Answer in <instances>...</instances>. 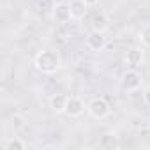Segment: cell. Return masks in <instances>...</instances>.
I'll return each mask as SVG.
<instances>
[{"instance_id": "cell-5", "label": "cell", "mask_w": 150, "mask_h": 150, "mask_svg": "<svg viewBox=\"0 0 150 150\" xmlns=\"http://www.w3.org/2000/svg\"><path fill=\"white\" fill-rule=\"evenodd\" d=\"M51 18H53V21H57V23H60V25L67 23V21L72 18V16H71V6L65 4V2L55 4L53 9H51Z\"/></svg>"}, {"instance_id": "cell-13", "label": "cell", "mask_w": 150, "mask_h": 150, "mask_svg": "<svg viewBox=\"0 0 150 150\" xmlns=\"http://www.w3.org/2000/svg\"><path fill=\"white\" fill-rule=\"evenodd\" d=\"M9 125H11V129H14V131H20V129H23V127H25V117H23V115H18V113H14V115L11 117V122H9Z\"/></svg>"}, {"instance_id": "cell-15", "label": "cell", "mask_w": 150, "mask_h": 150, "mask_svg": "<svg viewBox=\"0 0 150 150\" xmlns=\"http://www.w3.org/2000/svg\"><path fill=\"white\" fill-rule=\"evenodd\" d=\"M143 103H145L146 106H150V87H146V88L143 90Z\"/></svg>"}, {"instance_id": "cell-1", "label": "cell", "mask_w": 150, "mask_h": 150, "mask_svg": "<svg viewBox=\"0 0 150 150\" xmlns=\"http://www.w3.org/2000/svg\"><path fill=\"white\" fill-rule=\"evenodd\" d=\"M34 65L42 74H53L62 67V57L57 50H44L35 55Z\"/></svg>"}, {"instance_id": "cell-9", "label": "cell", "mask_w": 150, "mask_h": 150, "mask_svg": "<svg viewBox=\"0 0 150 150\" xmlns=\"http://www.w3.org/2000/svg\"><path fill=\"white\" fill-rule=\"evenodd\" d=\"M71 6V16L72 20H83L88 13V6L83 2V0H72L69 4Z\"/></svg>"}, {"instance_id": "cell-12", "label": "cell", "mask_w": 150, "mask_h": 150, "mask_svg": "<svg viewBox=\"0 0 150 150\" xmlns=\"http://www.w3.org/2000/svg\"><path fill=\"white\" fill-rule=\"evenodd\" d=\"M4 148L6 150H25L27 148V143L20 138H9L6 143H4Z\"/></svg>"}, {"instance_id": "cell-7", "label": "cell", "mask_w": 150, "mask_h": 150, "mask_svg": "<svg viewBox=\"0 0 150 150\" xmlns=\"http://www.w3.org/2000/svg\"><path fill=\"white\" fill-rule=\"evenodd\" d=\"M90 27H92V30L106 32V30L110 28V18H108V14H106V13H103V11L94 13V14H92V18H90Z\"/></svg>"}, {"instance_id": "cell-14", "label": "cell", "mask_w": 150, "mask_h": 150, "mask_svg": "<svg viewBox=\"0 0 150 150\" xmlns=\"http://www.w3.org/2000/svg\"><path fill=\"white\" fill-rule=\"evenodd\" d=\"M139 41H141L145 46L150 48V25H146V27L139 32Z\"/></svg>"}, {"instance_id": "cell-4", "label": "cell", "mask_w": 150, "mask_h": 150, "mask_svg": "<svg viewBox=\"0 0 150 150\" xmlns=\"http://www.w3.org/2000/svg\"><path fill=\"white\" fill-rule=\"evenodd\" d=\"M85 110H87V106H85V103H83L81 97H78V96L67 97V106H65V115L67 117L78 118V117H81L85 113Z\"/></svg>"}, {"instance_id": "cell-10", "label": "cell", "mask_w": 150, "mask_h": 150, "mask_svg": "<svg viewBox=\"0 0 150 150\" xmlns=\"http://www.w3.org/2000/svg\"><path fill=\"white\" fill-rule=\"evenodd\" d=\"M65 106H67V97L64 94H55L50 97V108L55 113H65Z\"/></svg>"}, {"instance_id": "cell-2", "label": "cell", "mask_w": 150, "mask_h": 150, "mask_svg": "<svg viewBox=\"0 0 150 150\" xmlns=\"http://www.w3.org/2000/svg\"><path fill=\"white\" fill-rule=\"evenodd\" d=\"M87 111L92 118L103 120L110 115V104L104 97H94L88 104H87Z\"/></svg>"}, {"instance_id": "cell-8", "label": "cell", "mask_w": 150, "mask_h": 150, "mask_svg": "<svg viewBox=\"0 0 150 150\" xmlns=\"http://www.w3.org/2000/svg\"><path fill=\"white\" fill-rule=\"evenodd\" d=\"M125 64L131 69H138L143 64V51L139 48H129L125 53Z\"/></svg>"}, {"instance_id": "cell-3", "label": "cell", "mask_w": 150, "mask_h": 150, "mask_svg": "<svg viewBox=\"0 0 150 150\" xmlns=\"http://www.w3.org/2000/svg\"><path fill=\"white\" fill-rule=\"evenodd\" d=\"M141 83H143V78H141V74L136 69H127L124 72V76H122V87H124V90L136 92L138 88H141Z\"/></svg>"}, {"instance_id": "cell-6", "label": "cell", "mask_w": 150, "mask_h": 150, "mask_svg": "<svg viewBox=\"0 0 150 150\" xmlns=\"http://www.w3.org/2000/svg\"><path fill=\"white\" fill-rule=\"evenodd\" d=\"M87 48L90 51H103L106 48V37H104V32H99V30H92L88 35H87Z\"/></svg>"}, {"instance_id": "cell-11", "label": "cell", "mask_w": 150, "mask_h": 150, "mask_svg": "<svg viewBox=\"0 0 150 150\" xmlns=\"http://www.w3.org/2000/svg\"><path fill=\"white\" fill-rule=\"evenodd\" d=\"M120 146V141H118V136L113 134V132H106L99 138V148H118Z\"/></svg>"}, {"instance_id": "cell-16", "label": "cell", "mask_w": 150, "mask_h": 150, "mask_svg": "<svg viewBox=\"0 0 150 150\" xmlns=\"http://www.w3.org/2000/svg\"><path fill=\"white\" fill-rule=\"evenodd\" d=\"M83 2H85L88 7H94V6H97V2H99V0H83Z\"/></svg>"}]
</instances>
